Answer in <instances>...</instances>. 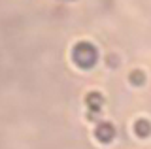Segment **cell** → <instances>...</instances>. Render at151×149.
I'll return each instance as SVG.
<instances>
[{"label": "cell", "mask_w": 151, "mask_h": 149, "mask_svg": "<svg viewBox=\"0 0 151 149\" xmlns=\"http://www.w3.org/2000/svg\"><path fill=\"white\" fill-rule=\"evenodd\" d=\"M72 59L79 68H93L98 59V53L94 49V45L87 44V42H79V44H76L72 51Z\"/></svg>", "instance_id": "6da1fadb"}, {"label": "cell", "mask_w": 151, "mask_h": 149, "mask_svg": "<svg viewBox=\"0 0 151 149\" xmlns=\"http://www.w3.org/2000/svg\"><path fill=\"white\" fill-rule=\"evenodd\" d=\"M144 81H145L144 72H140V70H134V72L130 74V83H132V85H142Z\"/></svg>", "instance_id": "5b68a950"}, {"label": "cell", "mask_w": 151, "mask_h": 149, "mask_svg": "<svg viewBox=\"0 0 151 149\" xmlns=\"http://www.w3.org/2000/svg\"><path fill=\"white\" fill-rule=\"evenodd\" d=\"M85 102H87V108H89V117H94V115L102 110L104 98H102L100 92H89L87 98H85Z\"/></svg>", "instance_id": "3957f363"}, {"label": "cell", "mask_w": 151, "mask_h": 149, "mask_svg": "<svg viewBox=\"0 0 151 149\" xmlns=\"http://www.w3.org/2000/svg\"><path fill=\"white\" fill-rule=\"evenodd\" d=\"M94 134H96V140L102 143H108L111 142L113 136H115V128H113L111 123H100L96 127V130H94Z\"/></svg>", "instance_id": "7a4b0ae2"}, {"label": "cell", "mask_w": 151, "mask_h": 149, "mask_svg": "<svg viewBox=\"0 0 151 149\" xmlns=\"http://www.w3.org/2000/svg\"><path fill=\"white\" fill-rule=\"evenodd\" d=\"M134 130H136V134H138L140 138L149 136V132H151V125H149V121H145V119H138V121H136V125H134Z\"/></svg>", "instance_id": "277c9868"}]
</instances>
